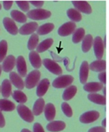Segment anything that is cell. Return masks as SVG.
Wrapping results in <instances>:
<instances>
[{
	"instance_id": "cell-1",
	"label": "cell",
	"mask_w": 109,
	"mask_h": 132,
	"mask_svg": "<svg viewBox=\"0 0 109 132\" xmlns=\"http://www.w3.org/2000/svg\"><path fill=\"white\" fill-rule=\"evenodd\" d=\"M50 15H51V12L49 10L42 9H37L28 11L26 16L33 20H43L50 18Z\"/></svg>"
},
{
	"instance_id": "cell-2",
	"label": "cell",
	"mask_w": 109,
	"mask_h": 132,
	"mask_svg": "<svg viewBox=\"0 0 109 132\" xmlns=\"http://www.w3.org/2000/svg\"><path fill=\"white\" fill-rule=\"evenodd\" d=\"M74 77L70 75L60 76L54 79L52 86L56 88H64L68 87L73 82Z\"/></svg>"
},
{
	"instance_id": "cell-3",
	"label": "cell",
	"mask_w": 109,
	"mask_h": 132,
	"mask_svg": "<svg viewBox=\"0 0 109 132\" xmlns=\"http://www.w3.org/2000/svg\"><path fill=\"white\" fill-rule=\"evenodd\" d=\"M41 77V73L37 70L32 71L26 77L25 81V85L26 88L28 89H32L34 88L40 79Z\"/></svg>"
},
{
	"instance_id": "cell-4",
	"label": "cell",
	"mask_w": 109,
	"mask_h": 132,
	"mask_svg": "<svg viewBox=\"0 0 109 132\" xmlns=\"http://www.w3.org/2000/svg\"><path fill=\"white\" fill-rule=\"evenodd\" d=\"M17 111L22 119L28 122H32L34 121V115L30 110L24 104H19L17 106Z\"/></svg>"
},
{
	"instance_id": "cell-5",
	"label": "cell",
	"mask_w": 109,
	"mask_h": 132,
	"mask_svg": "<svg viewBox=\"0 0 109 132\" xmlns=\"http://www.w3.org/2000/svg\"><path fill=\"white\" fill-rule=\"evenodd\" d=\"M43 63L45 68L54 74L59 76L63 73V70L60 66L53 60L50 59H44Z\"/></svg>"
},
{
	"instance_id": "cell-6",
	"label": "cell",
	"mask_w": 109,
	"mask_h": 132,
	"mask_svg": "<svg viewBox=\"0 0 109 132\" xmlns=\"http://www.w3.org/2000/svg\"><path fill=\"white\" fill-rule=\"evenodd\" d=\"M76 24L72 21L67 22L62 24L58 29V34L62 37L69 36L76 30Z\"/></svg>"
},
{
	"instance_id": "cell-7",
	"label": "cell",
	"mask_w": 109,
	"mask_h": 132,
	"mask_svg": "<svg viewBox=\"0 0 109 132\" xmlns=\"http://www.w3.org/2000/svg\"><path fill=\"white\" fill-rule=\"evenodd\" d=\"M93 46L94 54L98 60H102L104 52V45L102 39L99 36H97L94 40H93Z\"/></svg>"
},
{
	"instance_id": "cell-8",
	"label": "cell",
	"mask_w": 109,
	"mask_h": 132,
	"mask_svg": "<svg viewBox=\"0 0 109 132\" xmlns=\"http://www.w3.org/2000/svg\"><path fill=\"white\" fill-rule=\"evenodd\" d=\"M99 117V113L97 111L92 110L83 113L80 116V122L83 124H89L96 121Z\"/></svg>"
},
{
	"instance_id": "cell-9",
	"label": "cell",
	"mask_w": 109,
	"mask_h": 132,
	"mask_svg": "<svg viewBox=\"0 0 109 132\" xmlns=\"http://www.w3.org/2000/svg\"><path fill=\"white\" fill-rule=\"evenodd\" d=\"M37 28L38 24L36 22H30L21 27L18 32L22 35H29L33 34L35 31L37 30Z\"/></svg>"
},
{
	"instance_id": "cell-10",
	"label": "cell",
	"mask_w": 109,
	"mask_h": 132,
	"mask_svg": "<svg viewBox=\"0 0 109 132\" xmlns=\"http://www.w3.org/2000/svg\"><path fill=\"white\" fill-rule=\"evenodd\" d=\"M15 61L16 59L14 55H10L6 57L3 62L2 66H1L3 70L5 72H11L13 68H14V66L15 64Z\"/></svg>"
},
{
	"instance_id": "cell-11",
	"label": "cell",
	"mask_w": 109,
	"mask_h": 132,
	"mask_svg": "<svg viewBox=\"0 0 109 132\" xmlns=\"http://www.w3.org/2000/svg\"><path fill=\"white\" fill-rule=\"evenodd\" d=\"M5 29L12 35H16L18 33V28L13 19L9 18H5L3 20Z\"/></svg>"
},
{
	"instance_id": "cell-12",
	"label": "cell",
	"mask_w": 109,
	"mask_h": 132,
	"mask_svg": "<svg viewBox=\"0 0 109 132\" xmlns=\"http://www.w3.org/2000/svg\"><path fill=\"white\" fill-rule=\"evenodd\" d=\"M75 9L78 12L89 14L92 12V8L87 1H72Z\"/></svg>"
},
{
	"instance_id": "cell-13",
	"label": "cell",
	"mask_w": 109,
	"mask_h": 132,
	"mask_svg": "<svg viewBox=\"0 0 109 132\" xmlns=\"http://www.w3.org/2000/svg\"><path fill=\"white\" fill-rule=\"evenodd\" d=\"M9 77L11 84H12L14 86L18 88L19 90H23L25 86V82H23L21 77L17 73L14 72H10L9 74Z\"/></svg>"
},
{
	"instance_id": "cell-14",
	"label": "cell",
	"mask_w": 109,
	"mask_h": 132,
	"mask_svg": "<svg viewBox=\"0 0 109 132\" xmlns=\"http://www.w3.org/2000/svg\"><path fill=\"white\" fill-rule=\"evenodd\" d=\"M15 64H16L17 70H18L19 76L21 77H25L27 72V64H26L25 58L22 55L18 56L15 61Z\"/></svg>"
},
{
	"instance_id": "cell-15",
	"label": "cell",
	"mask_w": 109,
	"mask_h": 132,
	"mask_svg": "<svg viewBox=\"0 0 109 132\" xmlns=\"http://www.w3.org/2000/svg\"><path fill=\"white\" fill-rule=\"evenodd\" d=\"M66 127V125L63 121H51L46 125V130L52 132H58L63 131Z\"/></svg>"
},
{
	"instance_id": "cell-16",
	"label": "cell",
	"mask_w": 109,
	"mask_h": 132,
	"mask_svg": "<svg viewBox=\"0 0 109 132\" xmlns=\"http://www.w3.org/2000/svg\"><path fill=\"white\" fill-rule=\"evenodd\" d=\"M89 65L87 61H85L81 64L80 70V79L82 84H86L89 76Z\"/></svg>"
},
{
	"instance_id": "cell-17",
	"label": "cell",
	"mask_w": 109,
	"mask_h": 132,
	"mask_svg": "<svg viewBox=\"0 0 109 132\" xmlns=\"http://www.w3.org/2000/svg\"><path fill=\"white\" fill-rule=\"evenodd\" d=\"M50 86V82L47 79H43L37 85L36 94L38 97H43L47 92Z\"/></svg>"
},
{
	"instance_id": "cell-18",
	"label": "cell",
	"mask_w": 109,
	"mask_h": 132,
	"mask_svg": "<svg viewBox=\"0 0 109 132\" xmlns=\"http://www.w3.org/2000/svg\"><path fill=\"white\" fill-rule=\"evenodd\" d=\"M103 88V85L99 82H90L85 84L83 86L84 90L91 94L99 92Z\"/></svg>"
},
{
	"instance_id": "cell-19",
	"label": "cell",
	"mask_w": 109,
	"mask_h": 132,
	"mask_svg": "<svg viewBox=\"0 0 109 132\" xmlns=\"http://www.w3.org/2000/svg\"><path fill=\"white\" fill-rule=\"evenodd\" d=\"M89 69L97 72H105L106 70V61L105 60H97L89 65Z\"/></svg>"
},
{
	"instance_id": "cell-20",
	"label": "cell",
	"mask_w": 109,
	"mask_h": 132,
	"mask_svg": "<svg viewBox=\"0 0 109 132\" xmlns=\"http://www.w3.org/2000/svg\"><path fill=\"white\" fill-rule=\"evenodd\" d=\"M44 113L45 118L47 121H53L56 116V108L54 104L52 103H48L44 108Z\"/></svg>"
},
{
	"instance_id": "cell-21",
	"label": "cell",
	"mask_w": 109,
	"mask_h": 132,
	"mask_svg": "<svg viewBox=\"0 0 109 132\" xmlns=\"http://www.w3.org/2000/svg\"><path fill=\"white\" fill-rule=\"evenodd\" d=\"M29 60L32 67L35 68H40L41 66V59L37 52L32 50L29 54Z\"/></svg>"
},
{
	"instance_id": "cell-22",
	"label": "cell",
	"mask_w": 109,
	"mask_h": 132,
	"mask_svg": "<svg viewBox=\"0 0 109 132\" xmlns=\"http://www.w3.org/2000/svg\"><path fill=\"white\" fill-rule=\"evenodd\" d=\"M1 92L4 98H8L10 97L12 93L11 82L9 79H5L1 84Z\"/></svg>"
},
{
	"instance_id": "cell-23",
	"label": "cell",
	"mask_w": 109,
	"mask_h": 132,
	"mask_svg": "<svg viewBox=\"0 0 109 132\" xmlns=\"http://www.w3.org/2000/svg\"><path fill=\"white\" fill-rule=\"evenodd\" d=\"M45 108V101L43 98H40L35 102L33 106V115L40 116L43 112Z\"/></svg>"
},
{
	"instance_id": "cell-24",
	"label": "cell",
	"mask_w": 109,
	"mask_h": 132,
	"mask_svg": "<svg viewBox=\"0 0 109 132\" xmlns=\"http://www.w3.org/2000/svg\"><path fill=\"white\" fill-rule=\"evenodd\" d=\"M77 93V87L76 86H69L63 92L62 97L65 101H69L75 96Z\"/></svg>"
},
{
	"instance_id": "cell-25",
	"label": "cell",
	"mask_w": 109,
	"mask_h": 132,
	"mask_svg": "<svg viewBox=\"0 0 109 132\" xmlns=\"http://www.w3.org/2000/svg\"><path fill=\"white\" fill-rule=\"evenodd\" d=\"M15 108L14 103L6 99H0V110L5 112H11Z\"/></svg>"
},
{
	"instance_id": "cell-26",
	"label": "cell",
	"mask_w": 109,
	"mask_h": 132,
	"mask_svg": "<svg viewBox=\"0 0 109 132\" xmlns=\"http://www.w3.org/2000/svg\"><path fill=\"white\" fill-rule=\"evenodd\" d=\"M88 99L90 101L96 103V104L105 105L106 104V97L104 95H99L98 94H90L88 95Z\"/></svg>"
},
{
	"instance_id": "cell-27",
	"label": "cell",
	"mask_w": 109,
	"mask_h": 132,
	"mask_svg": "<svg viewBox=\"0 0 109 132\" xmlns=\"http://www.w3.org/2000/svg\"><path fill=\"white\" fill-rule=\"evenodd\" d=\"M53 39L52 38H48L40 43L36 47V52L37 53H42L47 50L49 48L51 47L53 44Z\"/></svg>"
},
{
	"instance_id": "cell-28",
	"label": "cell",
	"mask_w": 109,
	"mask_h": 132,
	"mask_svg": "<svg viewBox=\"0 0 109 132\" xmlns=\"http://www.w3.org/2000/svg\"><path fill=\"white\" fill-rule=\"evenodd\" d=\"M93 44V37L92 35L88 34L84 37L82 41V50L83 52H88L91 48Z\"/></svg>"
},
{
	"instance_id": "cell-29",
	"label": "cell",
	"mask_w": 109,
	"mask_h": 132,
	"mask_svg": "<svg viewBox=\"0 0 109 132\" xmlns=\"http://www.w3.org/2000/svg\"><path fill=\"white\" fill-rule=\"evenodd\" d=\"M54 28V24L51 23H45L40 26L37 29V33L39 35H45L50 33Z\"/></svg>"
},
{
	"instance_id": "cell-30",
	"label": "cell",
	"mask_w": 109,
	"mask_h": 132,
	"mask_svg": "<svg viewBox=\"0 0 109 132\" xmlns=\"http://www.w3.org/2000/svg\"><path fill=\"white\" fill-rule=\"evenodd\" d=\"M68 18L72 21V22H79L82 19V15L80 12L75 9H70L67 12Z\"/></svg>"
},
{
	"instance_id": "cell-31",
	"label": "cell",
	"mask_w": 109,
	"mask_h": 132,
	"mask_svg": "<svg viewBox=\"0 0 109 132\" xmlns=\"http://www.w3.org/2000/svg\"><path fill=\"white\" fill-rule=\"evenodd\" d=\"M10 15L12 18L13 20L19 23H25L27 21V16L21 12L17 10H12Z\"/></svg>"
},
{
	"instance_id": "cell-32",
	"label": "cell",
	"mask_w": 109,
	"mask_h": 132,
	"mask_svg": "<svg viewBox=\"0 0 109 132\" xmlns=\"http://www.w3.org/2000/svg\"><path fill=\"white\" fill-rule=\"evenodd\" d=\"M85 31L84 28H79L76 29L74 32L73 36H72V41L74 43H78L80 41L83 39L85 37Z\"/></svg>"
},
{
	"instance_id": "cell-33",
	"label": "cell",
	"mask_w": 109,
	"mask_h": 132,
	"mask_svg": "<svg viewBox=\"0 0 109 132\" xmlns=\"http://www.w3.org/2000/svg\"><path fill=\"white\" fill-rule=\"evenodd\" d=\"M12 97L14 100L21 104L25 103L27 101V97L25 94L21 90H15L12 94Z\"/></svg>"
},
{
	"instance_id": "cell-34",
	"label": "cell",
	"mask_w": 109,
	"mask_h": 132,
	"mask_svg": "<svg viewBox=\"0 0 109 132\" xmlns=\"http://www.w3.org/2000/svg\"><path fill=\"white\" fill-rule=\"evenodd\" d=\"M39 43V36L37 34H32L28 39L27 47L28 50L32 51L37 46Z\"/></svg>"
},
{
	"instance_id": "cell-35",
	"label": "cell",
	"mask_w": 109,
	"mask_h": 132,
	"mask_svg": "<svg viewBox=\"0 0 109 132\" xmlns=\"http://www.w3.org/2000/svg\"><path fill=\"white\" fill-rule=\"evenodd\" d=\"M8 50L7 42L5 40L0 41V63L5 59Z\"/></svg>"
},
{
	"instance_id": "cell-36",
	"label": "cell",
	"mask_w": 109,
	"mask_h": 132,
	"mask_svg": "<svg viewBox=\"0 0 109 132\" xmlns=\"http://www.w3.org/2000/svg\"><path fill=\"white\" fill-rule=\"evenodd\" d=\"M61 109L63 110V113H65L67 117H71L72 116V110L69 104L67 103H63L61 104Z\"/></svg>"
},
{
	"instance_id": "cell-37",
	"label": "cell",
	"mask_w": 109,
	"mask_h": 132,
	"mask_svg": "<svg viewBox=\"0 0 109 132\" xmlns=\"http://www.w3.org/2000/svg\"><path fill=\"white\" fill-rule=\"evenodd\" d=\"M17 5L24 12H28L29 10V2L28 1H15Z\"/></svg>"
},
{
	"instance_id": "cell-38",
	"label": "cell",
	"mask_w": 109,
	"mask_h": 132,
	"mask_svg": "<svg viewBox=\"0 0 109 132\" xmlns=\"http://www.w3.org/2000/svg\"><path fill=\"white\" fill-rule=\"evenodd\" d=\"M33 132H45V131L41 124L36 122L33 126Z\"/></svg>"
},
{
	"instance_id": "cell-39",
	"label": "cell",
	"mask_w": 109,
	"mask_h": 132,
	"mask_svg": "<svg viewBox=\"0 0 109 132\" xmlns=\"http://www.w3.org/2000/svg\"><path fill=\"white\" fill-rule=\"evenodd\" d=\"M88 132H106V130L102 126H96L90 128Z\"/></svg>"
},
{
	"instance_id": "cell-40",
	"label": "cell",
	"mask_w": 109,
	"mask_h": 132,
	"mask_svg": "<svg viewBox=\"0 0 109 132\" xmlns=\"http://www.w3.org/2000/svg\"><path fill=\"white\" fill-rule=\"evenodd\" d=\"M98 79L99 81H101L102 84H106V81H107V79H106V72H102L99 73L98 75Z\"/></svg>"
},
{
	"instance_id": "cell-41",
	"label": "cell",
	"mask_w": 109,
	"mask_h": 132,
	"mask_svg": "<svg viewBox=\"0 0 109 132\" xmlns=\"http://www.w3.org/2000/svg\"><path fill=\"white\" fill-rule=\"evenodd\" d=\"M30 3H31L32 5H33L34 6H36V7L38 8H41V6L43 5L44 4V1H30Z\"/></svg>"
},
{
	"instance_id": "cell-42",
	"label": "cell",
	"mask_w": 109,
	"mask_h": 132,
	"mask_svg": "<svg viewBox=\"0 0 109 132\" xmlns=\"http://www.w3.org/2000/svg\"><path fill=\"white\" fill-rule=\"evenodd\" d=\"M13 1H3V7L5 10H9L11 8Z\"/></svg>"
},
{
	"instance_id": "cell-43",
	"label": "cell",
	"mask_w": 109,
	"mask_h": 132,
	"mask_svg": "<svg viewBox=\"0 0 109 132\" xmlns=\"http://www.w3.org/2000/svg\"><path fill=\"white\" fill-rule=\"evenodd\" d=\"M5 125V121L4 116H3L1 111L0 110V128H3Z\"/></svg>"
},
{
	"instance_id": "cell-44",
	"label": "cell",
	"mask_w": 109,
	"mask_h": 132,
	"mask_svg": "<svg viewBox=\"0 0 109 132\" xmlns=\"http://www.w3.org/2000/svg\"><path fill=\"white\" fill-rule=\"evenodd\" d=\"M107 121H106V119H104L103 120V121H102V126H103V127L105 128L106 127V125H107Z\"/></svg>"
},
{
	"instance_id": "cell-45",
	"label": "cell",
	"mask_w": 109,
	"mask_h": 132,
	"mask_svg": "<svg viewBox=\"0 0 109 132\" xmlns=\"http://www.w3.org/2000/svg\"><path fill=\"white\" fill-rule=\"evenodd\" d=\"M21 132H32V131H31L30 130H28V129L25 128V129H23V130H22L21 131Z\"/></svg>"
},
{
	"instance_id": "cell-46",
	"label": "cell",
	"mask_w": 109,
	"mask_h": 132,
	"mask_svg": "<svg viewBox=\"0 0 109 132\" xmlns=\"http://www.w3.org/2000/svg\"><path fill=\"white\" fill-rule=\"evenodd\" d=\"M103 94H104V96L106 95V87H103Z\"/></svg>"
},
{
	"instance_id": "cell-47",
	"label": "cell",
	"mask_w": 109,
	"mask_h": 132,
	"mask_svg": "<svg viewBox=\"0 0 109 132\" xmlns=\"http://www.w3.org/2000/svg\"><path fill=\"white\" fill-rule=\"evenodd\" d=\"M1 71H2V67H1V65L0 64V75L1 73Z\"/></svg>"
},
{
	"instance_id": "cell-48",
	"label": "cell",
	"mask_w": 109,
	"mask_h": 132,
	"mask_svg": "<svg viewBox=\"0 0 109 132\" xmlns=\"http://www.w3.org/2000/svg\"><path fill=\"white\" fill-rule=\"evenodd\" d=\"M1 4H0V10H1Z\"/></svg>"
},
{
	"instance_id": "cell-49",
	"label": "cell",
	"mask_w": 109,
	"mask_h": 132,
	"mask_svg": "<svg viewBox=\"0 0 109 132\" xmlns=\"http://www.w3.org/2000/svg\"><path fill=\"white\" fill-rule=\"evenodd\" d=\"M0 92H1V88H0Z\"/></svg>"
}]
</instances>
